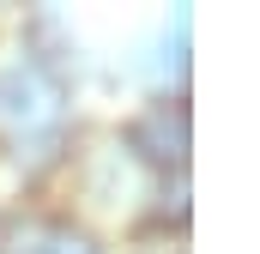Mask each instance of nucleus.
Wrapping results in <instances>:
<instances>
[{
  "label": "nucleus",
  "mask_w": 260,
  "mask_h": 254,
  "mask_svg": "<svg viewBox=\"0 0 260 254\" xmlns=\"http://www.w3.org/2000/svg\"><path fill=\"white\" fill-rule=\"evenodd\" d=\"M188 43H194V12L188 6H176V18H170V30H164V55H157V97H182V85H188Z\"/></svg>",
  "instance_id": "7ed1b4c3"
},
{
  "label": "nucleus",
  "mask_w": 260,
  "mask_h": 254,
  "mask_svg": "<svg viewBox=\"0 0 260 254\" xmlns=\"http://www.w3.org/2000/svg\"><path fill=\"white\" fill-rule=\"evenodd\" d=\"M0 133H6L18 170L37 176V170L61 164L67 145H73V133H67V79L24 55L0 79Z\"/></svg>",
  "instance_id": "f257e3e1"
},
{
  "label": "nucleus",
  "mask_w": 260,
  "mask_h": 254,
  "mask_svg": "<svg viewBox=\"0 0 260 254\" xmlns=\"http://www.w3.org/2000/svg\"><path fill=\"white\" fill-rule=\"evenodd\" d=\"M43 254H103V236H97L85 218H49Z\"/></svg>",
  "instance_id": "20e7f679"
},
{
  "label": "nucleus",
  "mask_w": 260,
  "mask_h": 254,
  "mask_svg": "<svg viewBox=\"0 0 260 254\" xmlns=\"http://www.w3.org/2000/svg\"><path fill=\"white\" fill-rule=\"evenodd\" d=\"M151 218H164V224L188 230V170H170V176H157V212H151Z\"/></svg>",
  "instance_id": "423d86ee"
},
{
  "label": "nucleus",
  "mask_w": 260,
  "mask_h": 254,
  "mask_svg": "<svg viewBox=\"0 0 260 254\" xmlns=\"http://www.w3.org/2000/svg\"><path fill=\"white\" fill-rule=\"evenodd\" d=\"M115 139H121V151H127L133 164L151 170V176L188 170V151H194V115H188V97H151Z\"/></svg>",
  "instance_id": "f03ea898"
},
{
  "label": "nucleus",
  "mask_w": 260,
  "mask_h": 254,
  "mask_svg": "<svg viewBox=\"0 0 260 254\" xmlns=\"http://www.w3.org/2000/svg\"><path fill=\"white\" fill-rule=\"evenodd\" d=\"M127 254H188V230H176L164 218H145L127 236Z\"/></svg>",
  "instance_id": "39448f33"
}]
</instances>
